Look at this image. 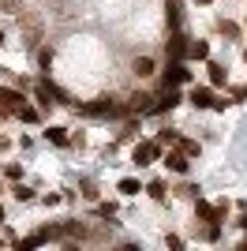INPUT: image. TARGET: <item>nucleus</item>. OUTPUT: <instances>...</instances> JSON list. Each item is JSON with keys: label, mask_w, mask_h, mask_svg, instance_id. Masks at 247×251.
<instances>
[{"label": "nucleus", "mask_w": 247, "mask_h": 251, "mask_svg": "<svg viewBox=\"0 0 247 251\" xmlns=\"http://www.w3.org/2000/svg\"><path fill=\"white\" fill-rule=\"evenodd\" d=\"M82 113H90V116H131L127 105H120L116 98H94L90 105H82Z\"/></svg>", "instance_id": "obj_1"}, {"label": "nucleus", "mask_w": 247, "mask_h": 251, "mask_svg": "<svg viewBox=\"0 0 247 251\" xmlns=\"http://www.w3.org/2000/svg\"><path fill=\"white\" fill-rule=\"evenodd\" d=\"M180 101H184V98H180V90H176V86H165L161 98H154V109H150V113H154V116H165V113H173Z\"/></svg>", "instance_id": "obj_2"}, {"label": "nucleus", "mask_w": 247, "mask_h": 251, "mask_svg": "<svg viewBox=\"0 0 247 251\" xmlns=\"http://www.w3.org/2000/svg\"><path fill=\"white\" fill-rule=\"evenodd\" d=\"M23 105H26V94H23L19 86H0V109H8V113L15 116Z\"/></svg>", "instance_id": "obj_3"}, {"label": "nucleus", "mask_w": 247, "mask_h": 251, "mask_svg": "<svg viewBox=\"0 0 247 251\" xmlns=\"http://www.w3.org/2000/svg\"><path fill=\"white\" fill-rule=\"evenodd\" d=\"M131 157H135V165H154L157 157H161V143H157V139L154 143H139Z\"/></svg>", "instance_id": "obj_4"}, {"label": "nucleus", "mask_w": 247, "mask_h": 251, "mask_svg": "<svg viewBox=\"0 0 247 251\" xmlns=\"http://www.w3.org/2000/svg\"><path fill=\"white\" fill-rule=\"evenodd\" d=\"M161 161H165L169 169H173L176 176H187V169H191V157H187V154H184L180 147H176V150H169V154H165Z\"/></svg>", "instance_id": "obj_5"}, {"label": "nucleus", "mask_w": 247, "mask_h": 251, "mask_svg": "<svg viewBox=\"0 0 247 251\" xmlns=\"http://www.w3.org/2000/svg\"><path fill=\"white\" fill-rule=\"evenodd\" d=\"M191 79V72H187L184 60H169V68H165V86H180Z\"/></svg>", "instance_id": "obj_6"}, {"label": "nucleus", "mask_w": 247, "mask_h": 251, "mask_svg": "<svg viewBox=\"0 0 247 251\" xmlns=\"http://www.w3.org/2000/svg\"><path fill=\"white\" fill-rule=\"evenodd\" d=\"M187 101L195 105V109H214V86H191V94H187Z\"/></svg>", "instance_id": "obj_7"}, {"label": "nucleus", "mask_w": 247, "mask_h": 251, "mask_svg": "<svg viewBox=\"0 0 247 251\" xmlns=\"http://www.w3.org/2000/svg\"><path fill=\"white\" fill-rule=\"evenodd\" d=\"M150 109H154V94H146V90H135V94L131 98H127V113H139V116H143V113H150Z\"/></svg>", "instance_id": "obj_8"}, {"label": "nucleus", "mask_w": 247, "mask_h": 251, "mask_svg": "<svg viewBox=\"0 0 247 251\" xmlns=\"http://www.w3.org/2000/svg\"><path fill=\"white\" fill-rule=\"evenodd\" d=\"M165 49H169V56H173V60H187V38H184L180 30H173V38L165 42Z\"/></svg>", "instance_id": "obj_9"}, {"label": "nucleus", "mask_w": 247, "mask_h": 251, "mask_svg": "<svg viewBox=\"0 0 247 251\" xmlns=\"http://www.w3.org/2000/svg\"><path fill=\"white\" fill-rule=\"evenodd\" d=\"M187 60H210V42H187Z\"/></svg>", "instance_id": "obj_10"}, {"label": "nucleus", "mask_w": 247, "mask_h": 251, "mask_svg": "<svg viewBox=\"0 0 247 251\" xmlns=\"http://www.w3.org/2000/svg\"><path fill=\"white\" fill-rule=\"evenodd\" d=\"M165 8H169V26L180 30V19H184V4L180 0H165Z\"/></svg>", "instance_id": "obj_11"}, {"label": "nucleus", "mask_w": 247, "mask_h": 251, "mask_svg": "<svg viewBox=\"0 0 247 251\" xmlns=\"http://www.w3.org/2000/svg\"><path fill=\"white\" fill-rule=\"evenodd\" d=\"M45 139H49V143H56V147H68V143H72L68 127H45Z\"/></svg>", "instance_id": "obj_12"}, {"label": "nucleus", "mask_w": 247, "mask_h": 251, "mask_svg": "<svg viewBox=\"0 0 247 251\" xmlns=\"http://www.w3.org/2000/svg\"><path fill=\"white\" fill-rule=\"evenodd\" d=\"M131 72L139 75V79H146V75H154V60H150V56H135Z\"/></svg>", "instance_id": "obj_13"}, {"label": "nucleus", "mask_w": 247, "mask_h": 251, "mask_svg": "<svg viewBox=\"0 0 247 251\" xmlns=\"http://www.w3.org/2000/svg\"><path fill=\"white\" fill-rule=\"evenodd\" d=\"M228 83V68L225 64H210V86H225Z\"/></svg>", "instance_id": "obj_14"}, {"label": "nucleus", "mask_w": 247, "mask_h": 251, "mask_svg": "<svg viewBox=\"0 0 247 251\" xmlns=\"http://www.w3.org/2000/svg\"><path fill=\"white\" fill-rule=\"evenodd\" d=\"M116 188H120L124 195H139V191H146V188H143V184H139V180H135V176H124L120 184H116Z\"/></svg>", "instance_id": "obj_15"}, {"label": "nucleus", "mask_w": 247, "mask_h": 251, "mask_svg": "<svg viewBox=\"0 0 247 251\" xmlns=\"http://www.w3.org/2000/svg\"><path fill=\"white\" fill-rule=\"evenodd\" d=\"M11 195H15V202H30V199H34V188H26L23 180H15V188H11Z\"/></svg>", "instance_id": "obj_16"}, {"label": "nucleus", "mask_w": 247, "mask_h": 251, "mask_svg": "<svg viewBox=\"0 0 247 251\" xmlns=\"http://www.w3.org/2000/svg\"><path fill=\"white\" fill-rule=\"evenodd\" d=\"M157 143H161V147H176V143H180V131H173V127H161V131H157Z\"/></svg>", "instance_id": "obj_17"}, {"label": "nucleus", "mask_w": 247, "mask_h": 251, "mask_svg": "<svg viewBox=\"0 0 247 251\" xmlns=\"http://www.w3.org/2000/svg\"><path fill=\"white\" fill-rule=\"evenodd\" d=\"M146 195H150L154 202H165V184L161 180H150V184H146Z\"/></svg>", "instance_id": "obj_18"}, {"label": "nucleus", "mask_w": 247, "mask_h": 251, "mask_svg": "<svg viewBox=\"0 0 247 251\" xmlns=\"http://www.w3.org/2000/svg\"><path fill=\"white\" fill-rule=\"evenodd\" d=\"M176 147L184 150V154H187V157H198V154H202V147H198L195 139H180V143H176Z\"/></svg>", "instance_id": "obj_19"}, {"label": "nucleus", "mask_w": 247, "mask_h": 251, "mask_svg": "<svg viewBox=\"0 0 247 251\" xmlns=\"http://www.w3.org/2000/svg\"><path fill=\"white\" fill-rule=\"evenodd\" d=\"M217 30L225 34V38H240V26H236V23H228V19H217Z\"/></svg>", "instance_id": "obj_20"}, {"label": "nucleus", "mask_w": 247, "mask_h": 251, "mask_svg": "<svg viewBox=\"0 0 247 251\" xmlns=\"http://www.w3.org/2000/svg\"><path fill=\"white\" fill-rule=\"evenodd\" d=\"M15 116H19L23 124H38V109H30V105H23V109H19Z\"/></svg>", "instance_id": "obj_21"}, {"label": "nucleus", "mask_w": 247, "mask_h": 251, "mask_svg": "<svg viewBox=\"0 0 247 251\" xmlns=\"http://www.w3.org/2000/svg\"><path fill=\"white\" fill-rule=\"evenodd\" d=\"M52 56H56V52H52L49 45H45V49H38V64H41V68H45V72H49V64H52Z\"/></svg>", "instance_id": "obj_22"}, {"label": "nucleus", "mask_w": 247, "mask_h": 251, "mask_svg": "<svg viewBox=\"0 0 247 251\" xmlns=\"http://www.w3.org/2000/svg\"><path fill=\"white\" fill-rule=\"evenodd\" d=\"M4 176L8 180H23V165H4Z\"/></svg>", "instance_id": "obj_23"}, {"label": "nucleus", "mask_w": 247, "mask_h": 251, "mask_svg": "<svg viewBox=\"0 0 247 251\" xmlns=\"http://www.w3.org/2000/svg\"><path fill=\"white\" fill-rule=\"evenodd\" d=\"M98 214H101V218H116V206H113V202H101V206H98Z\"/></svg>", "instance_id": "obj_24"}, {"label": "nucleus", "mask_w": 247, "mask_h": 251, "mask_svg": "<svg viewBox=\"0 0 247 251\" xmlns=\"http://www.w3.org/2000/svg\"><path fill=\"white\" fill-rule=\"evenodd\" d=\"M195 4H214V0H195Z\"/></svg>", "instance_id": "obj_25"}, {"label": "nucleus", "mask_w": 247, "mask_h": 251, "mask_svg": "<svg viewBox=\"0 0 247 251\" xmlns=\"http://www.w3.org/2000/svg\"><path fill=\"white\" fill-rule=\"evenodd\" d=\"M0 45H4V30H0Z\"/></svg>", "instance_id": "obj_26"}, {"label": "nucleus", "mask_w": 247, "mask_h": 251, "mask_svg": "<svg viewBox=\"0 0 247 251\" xmlns=\"http://www.w3.org/2000/svg\"><path fill=\"white\" fill-rule=\"evenodd\" d=\"M0 221H4V206H0Z\"/></svg>", "instance_id": "obj_27"}, {"label": "nucleus", "mask_w": 247, "mask_h": 251, "mask_svg": "<svg viewBox=\"0 0 247 251\" xmlns=\"http://www.w3.org/2000/svg\"><path fill=\"white\" fill-rule=\"evenodd\" d=\"M244 60H247V49H244Z\"/></svg>", "instance_id": "obj_28"}, {"label": "nucleus", "mask_w": 247, "mask_h": 251, "mask_svg": "<svg viewBox=\"0 0 247 251\" xmlns=\"http://www.w3.org/2000/svg\"><path fill=\"white\" fill-rule=\"evenodd\" d=\"M244 98H247V86H244Z\"/></svg>", "instance_id": "obj_29"}, {"label": "nucleus", "mask_w": 247, "mask_h": 251, "mask_svg": "<svg viewBox=\"0 0 247 251\" xmlns=\"http://www.w3.org/2000/svg\"><path fill=\"white\" fill-rule=\"evenodd\" d=\"M0 191H4V188H0Z\"/></svg>", "instance_id": "obj_30"}]
</instances>
